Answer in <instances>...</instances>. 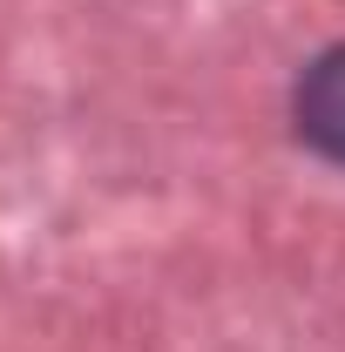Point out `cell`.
Listing matches in <instances>:
<instances>
[{"instance_id":"cell-1","label":"cell","mask_w":345,"mask_h":352,"mask_svg":"<svg viewBox=\"0 0 345 352\" xmlns=\"http://www.w3.org/2000/svg\"><path fill=\"white\" fill-rule=\"evenodd\" d=\"M291 116H298V135L311 149H325L332 163H345V47H325L304 68L298 95H291Z\"/></svg>"}]
</instances>
